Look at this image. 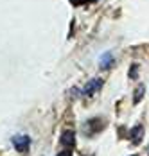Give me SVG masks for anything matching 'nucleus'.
Segmentation results:
<instances>
[{
    "instance_id": "1",
    "label": "nucleus",
    "mask_w": 149,
    "mask_h": 156,
    "mask_svg": "<svg viewBox=\"0 0 149 156\" xmlns=\"http://www.w3.org/2000/svg\"><path fill=\"white\" fill-rule=\"evenodd\" d=\"M13 147L18 153H27L31 147V138L27 135H16L13 136Z\"/></svg>"
},
{
    "instance_id": "2",
    "label": "nucleus",
    "mask_w": 149,
    "mask_h": 156,
    "mask_svg": "<svg viewBox=\"0 0 149 156\" xmlns=\"http://www.w3.org/2000/svg\"><path fill=\"white\" fill-rule=\"evenodd\" d=\"M103 86V79H99V77H95V79H92V81H88L86 83V86H85V90H83V94L85 95H93L99 88Z\"/></svg>"
},
{
    "instance_id": "3",
    "label": "nucleus",
    "mask_w": 149,
    "mask_h": 156,
    "mask_svg": "<svg viewBox=\"0 0 149 156\" xmlns=\"http://www.w3.org/2000/svg\"><path fill=\"white\" fill-rule=\"evenodd\" d=\"M129 138H131V142H133L135 145H138L142 142V138H144V127L140 124L135 126L133 129H131V133H129Z\"/></svg>"
},
{
    "instance_id": "4",
    "label": "nucleus",
    "mask_w": 149,
    "mask_h": 156,
    "mask_svg": "<svg viewBox=\"0 0 149 156\" xmlns=\"http://www.w3.org/2000/svg\"><path fill=\"white\" fill-rule=\"evenodd\" d=\"M61 144L67 145V147H74L75 145V133L72 131V129L63 131V135H61Z\"/></svg>"
},
{
    "instance_id": "5",
    "label": "nucleus",
    "mask_w": 149,
    "mask_h": 156,
    "mask_svg": "<svg viewBox=\"0 0 149 156\" xmlns=\"http://www.w3.org/2000/svg\"><path fill=\"white\" fill-rule=\"evenodd\" d=\"M111 65H113V56L108 52V54H104V56L101 58V63H99V66H101V68H110Z\"/></svg>"
},
{
    "instance_id": "6",
    "label": "nucleus",
    "mask_w": 149,
    "mask_h": 156,
    "mask_svg": "<svg viewBox=\"0 0 149 156\" xmlns=\"http://www.w3.org/2000/svg\"><path fill=\"white\" fill-rule=\"evenodd\" d=\"M144 94H146V88H144V84H138V86H136V92L133 94V102H135V104L142 101Z\"/></svg>"
},
{
    "instance_id": "7",
    "label": "nucleus",
    "mask_w": 149,
    "mask_h": 156,
    "mask_svg": "<svg viewBox=\"0 0 149 156\" xmlns=\"http://www.w3.org/2000/svg\"><path fill=\"white\" fill-rule=\"evenodd\" d=\"M136 70H138V66H136V65H133V66L129 68V77H131V79L136 77Z\"/></svg>"
},
{
    "instance_id": "8",
    "label": "nucleus",
    "mask_w": 149,
    "mask_h": 156,
    "mask_svg": "<svg viewBox=\"0 0 149 156\" xmlns=\"http://www.w3.org/2000/svg\"><path fill=\"white\" fill-rule=\"evenodd\" d=\"M58 156H72V153H70V151H61Z\"/></svg>"
},
{
    "instance_id": "9",
    "label": "nucleus",
    "mask_w": 149,
    "mask_h": 156,
    "mask_svg": "<svg viewBox=\"0 0 149 156\" xmlns=\"http://www.w3.org/2000/svg\"><path fill=\"white\" fill-rule=\"evenodd\" d=\"M147 153H149V147H147Z\"/></svg>"
},
{
    "instance_id": "10",
    "label": "nucleus",
    "mask_w": 149,
    "mask_h": 156,
    "mask_svg": "<svg viewBox=\"0 0 149 156\" xmlns=\"http://www.w3.org/2000/svg\"><path fill=\"white\" fill-rule=\"evenodd\" d=\"M135 156H136V154H135Z\"/></svg>"
}]
</instances>
